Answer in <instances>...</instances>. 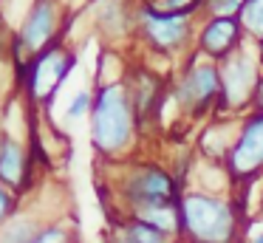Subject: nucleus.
I'll return each instance as SVG.
<instances>
[{
	"label": "nucleus",
	"mask_w": 263,
	"mask_h": 243,
	"mask_svg": "<svg viewBox=\"0 0 263 243\" xmlns=\"http://www.w3.org/2000/svg\"><path fill=\"white\" fill-rule=\"evenodd\" d=\"M238 40H240V26L235 23V17H215L201 31V48L215 60H223L229 51H235Z\"/></svg>",
	"instance_id": "10"
},
{
	"label": "nucleus",
	"mask_w": 263,
	"mask_h": 243,
	"mask_svg": "<svg viewBox=\"0 0 263 243\" xmlns=\"http://www.w3.org/2000/svg\"><path fill=\"white\" fill-rule=\"evenodd\" d=\"M127 198L139 207H156V203H170L176 195V184L167 173L156 167H142L127 181Z\"/></svg>",
	"instance_id": "6"
},
{
	"label": "nucleus",
	"mask_w": 263,
	"mask_h": 243,
	"mask_svg": "<svg viewBox=\"0 0 263 243\" xmlns=\"http://www.w3.org/2000/svg\"><path fill=\"white\" fill-rule=\"evenodd\" d=\"M142 26L147 40L161 51H173L190 37V11H176V14H161V11L144 9Z\"/></svg>",
	"instance_id": "4"
},
{
	"label": "nucleus",
	"mask_w": 263,
	"mask_h": 243,
	"mask_svg": "<svg viewBox=\"0 0 263 243\" xmlns=\"http://www.w3.org/2000/svg\"><path fill=\"white\" fill-rule=\"evenodd\" d=\"M221 94V71L215 65H193L181 82V105L187 110H204L215 96Z\"/></svg>",
	"instance_id": "7"
},
{
	"label": "nucleus",
	"mask_w": 263,
	"mask_h": 243,
	"mask_svg": "<svg viewBox=\"0 0 263 243\" xmlns=\"http://www.w3.org/2000/svg\"><path fill=\"white\" fill-rule=\"evenodd\" d=\"M246 0H210V9L215 17H235L240 14Z\"/></svg>",
	"instance_id": "16"
},
{
	"label": "nucleus",
	"mask_w": 263,
	"mask_h": 243,
	"mask_svg": "<svg viewBox=\"0 0 263 243\" xmlns=\"http://www.w3.org/2000/svg\"><path fill=\"white\" fill-rule=\"evenodd\" d=\"M57 28V3L54 0H37L20 28V45L29 51H43Z\"/></svg>",
	"instance_id": "8"
},
{
	"label": "nucleus",
	"mask_w": 263,
	"mask_h": 243,
	"mask_svg": "<svg viewBox=\"0 0 263 243\" xmlns=\"http://www.w3.org/2000/svg\"><path fill=\"white\" fill-rule=\"evenodd\" d=\"M181 229L193 243H232L235 240V212L223 201L210 195L181 198Z\"/></svg>",
	"instance_id": "2"
},
{
	"label": "nucleus",
	"mask_w": 263,
	"mask_h": 243,
	"mask_svg": "<svg viewBox=\"0 0 263 243\" xmlns=\"http://www.w3.org/2000/svg\"><path fill=\"white\" fill-rule=\"evenodd\" d=\"M74 68V57L65 54L63 48H46L31 60L29 68V88L37 102H48L60 90L63 79Z\"/></svg>",
	"instance_id": "3"
},
{
	"label": "nucleus",
	"mask_w": 263,
	"mask_h": 243,
	"mask_svg": "<svg viewBox=\"0 0 263 243\" xmlns=\"http://www.w3.org/2000/svg\"><path fill=\"white\" fill-rule=\"evenodd\" d=\"M29 243H71V240H68V235H65L63 229L51 226V229H43L40 235H34Z\"/></svg>",
	"instance_id": "18"
},
{
	"label": "nucleus",
	"mask_w": 263,
	"mask_h": 243,
	"mask_svg": "<svg viewBox=\"0 0 263 243\" xmlns=\"http://www.w3.org/2000/svg\"><path fill=\"white\" fill-rule=\"evenodd\" d=\"M229 167L238 178H249L263 170V116H255L243 124L229 156Z\"/></svg>",
	"instance_id": "5"
},
{
	"label": "nucleus",
	"mask_w": 263,
	"mask_h": 243,
	"mask_svg": "<svg viewBox=\"0 0 263 243\" xmlns=\"http://www.w3.org/2000/svg\"><path fill=\"white\" fill-rule=\"evenodd\" d=\"M167 235H161L159 229L142 223V220H133L130 226L122 229V235L116 237V243H164Z\"/></svg>",
	"instance_id": "13"
},
{
	"label": "nucleus",
	"mask_w": 263,
	"mask_h": 243,
	"mask_svg": "<svg viewBox=\"0 0 263 243\" xmlns=\"http://www.w3.org/2000/svg\"><path fill=\"white\" fill-rule=\"evenodd\" d=\"M136 220L159 229L161 235H170V232L181 229V212H178L173 203H156V207H139Z\"/></svg>",
	"instance_id": "12"
},
{
	"label": "nucleus",
	"mask_w": 263,
	"mask_h": 243,
	"mask_svg": "<svg viewBox=\"0 0 263 243\" xmlns=\"http://www.w3.org/2000/svg\"><path fill=\"white\" fill-rule=\"evenodd\" d=\"M12 215V195L0 186V220H6Z\"/></svg>",
	"instance_id": "19"
},
{
	"label": "nucleus",
	"mask_w": 263,
	"mask_h": 243,
	"mask_svg": "<svg viewBox=\"0 0 263 243\" xmlns=\"http://www.w3.org/2000/svg\"><path fill=\"white\" fill-rule=\"evenodd\" d=\"M102 23H105V28L119 31V28L125 26V9H122L116 0H105L102 3Z\"/></svg>",
	"instance_id": "15"
},
{
	"label": "nucleus",
	"mask_w": 263,
	"mask_h": 243,
	"mask_svg": "<svg viewBox=\"0 0 263 243\" xmlns=\"http://www.w3.org/2000/svg\"><path fill=\"white\" fill-rule=\"evenodd\" d=\"M238 17H240V26L246 31L263 40V0H246Z\"/></svg>",
	"instance_id": "14"
},
{
	"label": "nucleus",
	"mask_w": 263,
	"mask_h": 243,
	"mask_svg": "<svg viewBox=\"0 0 263 243\" xmlns=\"http://www.w3.org/2000/svg\"><path fill=\"white\" fill-rule=\"evenodd\" d=\"M252 90H257L255 79V65L246 54H238L223 65L221 71V94L229 105H240L252 96Z\"/></svg>",
	"instance_id": "9"
},
{
	"label": "nucleus",
	"mask_w": 263,
	"mask_h": 243,
	"mask_svg": "<svg viewBox=\"0 0 263 243\" xmlns=\"http://www.w3.org/2000/svg\"><path fill=\"white\" fill-rule=\"evenodd\" d=\"M26 175V153L17 141H0V181L9 186H20Z\"/></svg>",
	"instance_id": "11"
},
{
	"label": "nucleus",
	"mask_w": 263,
	"mask_h": 243,
	"mask_svg": "<svg viewBox=\"0 0 263 243\" xmlns=\"http://www.w3.org/2000/svg\"><path fill=\"white\" fill-rule=\"evenodd\" d=\"M130 94L125 85H102L97 102H93V144L102 153H116L130 141L133 136V110H130Z\"/></svg>",
	"instance_id": "1"
},
{
	"label": "nucleus",
	"mask_w": 263,
	"mask_h": 243,
	"mask_svg": "<svg viewBox=\"0 0 263 243\" xmlns=\"http://www.w3.org/2000/svg\"><path fill=\"white\" fill-rule=\"evenodd\" d=\"M252 243H263V235H257V237H255V240H252Z\"/></svg>",
	"instance_id": "21"
},
{
	"label": "nucleus",
	"mask_w": 263,
	"mask_h": 243,
	"mask_svg": "<svg viewBox=\"0 0 263 243\" xmlns=\"http://www.w3.org/2000/svg\"><path fill=\"white\" fill-rule=\"evenodd\" d=\"M255 96H257V105H260V110H263V79L257 82V90H255Z\"/></svg>",
	"instance_id": "20"
},
{
	"label": "nucleus",
	"mask_w": 263,
	"mask_h": 243,
	"mask_svg": "<svg viewBox=\"0 0 263 243\" xmlns=\"http://www.w3.org/2000/svg\"><path fill=\"white\" fill-rule=\"evenodd\" d=\"M85 110H91V94H88V90H80V94L74 96V102L68 105V116L71 119H80Z\"/></svg>",
	"instance_id": "17"
}]
</instances>
